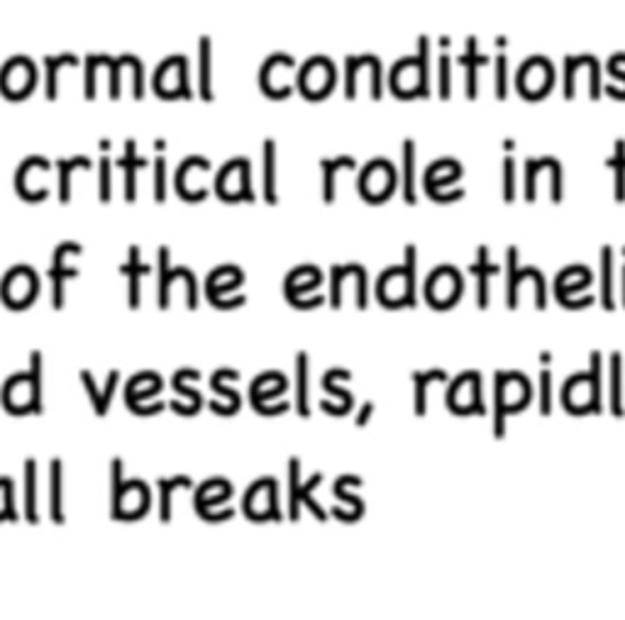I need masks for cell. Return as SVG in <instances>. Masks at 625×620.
Here are the masks:
<instances>
[{
    "mask_svg": "<svg viewBox=\"0 0 625 620\" xmlns=\"http://www.w3.org/2000/svg\"><path fill=\"white\" fill-rule=\"evenodd\" d=\"M430 49H427V37L418 39V54L415 56H405L401 62H396L394 71H391V88L401 98H413V96H430Z\"/></svg>",
    "mask_w": 625,
    "mask_h": 620,
    "instance_id": "obj_1",
    "label": "cell"
},
{
    "mask_svg": "<svg viewBox=\"0 0 625 620\" xmlns=\"http://www.w3.org/2000/svg\"><path fill=\"white\" fill-rule=\"evenodd\" d=\"M113 518L115 521H135L149 508V489L142 482H122V462L113 460Z\"/></svg>",
    "mask_w": 625,
    "mask_h": 620,
    "instance_id": "obj_2",
    "label": "cell"
},
{
    "mask_svg": "<svg viewBox=\"0 0 625 620\" xmlns=\"http://www.w3.org/2000/svg\"><path fill=\"white\" fill-rule=\"evenodd\" d=\"M252 168H250V159H230L225 167L218 171V178H215V191L222 200L228 203H237V200H244V203H254V191H252Z\"/></svg>",
    "mask_w": 625,
    "mask_h": 620,
    "instance_id": "obj_3",
    "label": "cell"
},
{
    "mask_svg": "<svg viewBox=\"0 0 625 620\" xmlns=\"http://www.w3.org/2000/svg\"><path fill=\"white\" fill-rule=\"evenodd\" d=\"M154 91L161 98H191V81H189V62L181 54L167 56L154 71Z\"/></svg>",
    "mask_w": 625,
    "mask_h": 620,
    "instance_id": "obj_4",
    "label": "cell"
},
{
    "mask_svg": "<svg viewBox=\"0 0 625 620\" xmlns=\"http://www.w3.org/2000/svg\"><path fill=\"white\" fill-rule=\"evenodd\" d=\"M359 81L369 84L372 98H382V62L374 54H359L344 59V96H357Z\"/></svg>",
    "mask_w": 625,
    "mask_h": 620,
    "instance_id": "obj_5",
    "label": "cell"
},
{
    "mask_svg": "<svg viewBox=\"0 0 625 620\" xmlns=\"http://www.w3.org/2000/svg\"><path fill=\"white\" fill-rule=\"evenodd\" d=\"M293 76H296V59L291 54H272L260 71L261 91L269 98H286L293 93Z\"/></svg>",
    "mask_w": 625,
    "mask_h": 620,
    "instance_id": "obj_6",
    "label": "cell"
},
{
    "mask_svg": "<svg viewBox=\"0 0 625 620\" xmlns=\"http://www.w3.org/2000/svg\"><path fill=\"white\" fill-rule=\"evenodd\" d=\"M298 88L305 98H325L335 88V66L328 56H311L298 71Z\"/></svg>",
    "mask_w": 625,
    "mask_h": 620,
    "instance_id": "obj_7",
    "label": "cell"
},
{
    "mask_svg": "<svg viewBox=\"0 0 625 620\" xmlns=\"http://www.w3.org/2000/svg\"><path fill=\"white\" fill-rule=\"evenodd\" d=\"M37 84V71L27 56H13L0 69V91L10 100L25 98Z\"/></svg>",
    "mask_w": 625,
    "mask_h": 620,
    "instance_id": "obj_8",
    "label": "cell"
},
{
    "mask_svg": "<svg viewBox=\"0 0 625 620\" xmlns=\"http://www.w3.org/2000/svg\"><path fill=\"white\" fill-rule=\"evenodd\" d=\"M323 483V474H312L308 482L301 486V462L293 457V460L289 462V491H291V503H289V518L291 521H298V515H301V503L311 511L318 521H325V513L321 511V505L315 503V498H312V491L318 489Z\"/></svg>",
    "mask_w": 625,
    "mask_h": 620,
    "instance_id": "obj_9",
    "label": "cell"
},
{
    "mask_svg": "<svg viewBox=\"0 0 625 620\" xmlns=\"http://www.w3.org/2000/svg\"><path fill=\"white\" fill-rule=\"evenodd\" d=\"M210 171V161L203 159V157H189L183 159V164L179 167V174H176V188H179V196L189 203H199L208 196L206 188V177Z\"/></svg>",
    "mask_w": 625,
    "mask_h": 620,
    "instance_id": "obj_10",
    "label": "cell"
},
{
    "mask_svg": "<svg viewBox=\"0 0 625 620\" xmlns=\"http://www.w3.org/2000/svg\"><path fill=\"white\" fill-rule=\"evenodd\" d=\"M396 184V171L386 159H374L366 164L359 177V191L369 203H382Z\"/></svg>",
    "mask_w": 625,
    "mask_h": 620,
    "instance_id": "obj_11",
    "label": "cell"
},
{
    "mask_svg": "<svg viewBox=\"0 0 625 620\" xmlns=\"http://www.w3.org/2000/svg\"><path fill=\"white\" fill-rule=\"evenodd\" d=\"M46 174H49V161L42 159V157H27L23 161V167L17 168V193L30 200V203H39L49 193V188L42 181Z\"/></svg>",
    "mask_w": 625,
    "mask_h": 620,
    "instance_id": "obj_12",
    "label": "cell"
},
{
    "mask_svg": "<svg viewBox=\"0 0 625 620\" xmlns=\"http://www.w3.org/2000/svg\"><path fill=\"white\" fill-rule=\"evenodd\" d=\"M125 78L130 81L132 96L142 98L145 96V66H142V62L135 54H120L118 59H113V66H110V98H120V86Z\"/></svg>",
    "mask_w": 625,
    "mask_h": 620,
    "instance_id": "obj_13",
    "label": "cell"
},
{
    "mask_svg": "<svg viewBox=\"0 0 625 620\" xmlns=\"http://www.w3.org/2000/svg\"><path fill=\"white\" fill-rule=\"evenodd\" d=\"M174 279H183L186 281V296H189V308L196 310L199 308V289H196V279L193 271L186 267H169V247L159 249V308H169V289Z\"/></svg>",
    "mask_w": 625,
    "mask_h": 620,
    "instance_id": "obj_14",
    "label": "cell"
},
{
    "mask_svg": "<svg viewBox=\"0 0 625 620\" xmlns=\"http://www.w3.org/2000/svg\"><path fill=\"white\" fill-rule=\"evenodd\" d=\"M244 513L252 521H282L276 513V482L274 479H261L247 491L244 496Z\"/></svg>",
    "mask_w": 625,
    "mask_h": 620,
    "instance_id": "obj_15",
    "label": "cell"
},
{
    "mask_svg": "<svg viewBox=\"0 0 625 620\" xmlns=\"http://www.w3.org/2000/svg\"><path fill=\"white\" fill-rule=\"evenodd\" d=\"M3 300L5 306L10 308H23L27 303H32V296L37 293V279H35V271L27 267H15L13 271L5 274V281H3Z\"/></svg>",
    "mask_w": 625,
    "mask_h": 620,
    "instance_id": "obj_16",
    "label": "cell"
},
{
    "mask_svg": "<svg viewBox=\"0 0 625 620\" xmlns=\"http://www.w3.org/2000/svg\"><path fill=\"white\" fill-rule=\"evenodd\" d=\"M71 252L81 254L84 252V247L77 245V242H64V245H59L54 249V261L52 267H49V271H46L49 279H52L54 308H56V310L64 308V284H67L69 279H77V276L81 274L77 267H67V254Z\"/></svg>",
    "mask_w": 625,
    "mask_h": 620,
    "instance_id": "obj_17",
    "label": "cell"
},
{
    "mask_svg": "<svg viewBox=\"0 0 625 620\" xmlns=\"http://www.w3.org/2000/svg\"><path fill=\"white\" fill-rule=\"evenodd\" d=\"M230 493H232V486L228 482H222V479H210V482L203 483L199 493H196V511H199L200 518L208 523L230 521L232 511H225V513H213L210 511V505L222 503L225 498H230Z\"/></svg>",
    "mask_w": 625,
    "mask_h": 620,
    "instance_id": "obj_18",
    "label": "cell"
},
{
    "mask_svg": "<svg viewBox=\"0 0 625 620\" xmlns=\"http://www.w3.org/2000/svg\"><path fill=\"white\" fill-rule=\"evenodd\" d=\"M549 86H552V66H549L548 59L533 56V59H528V62L520 66L518 88L523 96L538 98V96H542L545 91H549Z\"/></svg>",
    "mask_w": 625,
    "mask_h": 620,
    "instance_id": "obj_19",
    "label": "cell"
},
{
    "mask_svg": "<svg viewBox=\"0 0 625 620\" xmlns=\"http://www.w3.org/2000/svg\"><path fill=\"white\" fill-rule=\"evenodd\" d=\"M118 167L125 171V200L135 203V198H138V168L147 167V159L138 157V142L135 139L125 142V154H122V159H118Z\"/></svg>",
    "mask_w": 625,
    "mask_h": 620,
    "instance_id": "obj_20",
    "label": "cell"
},
{
    "mask_svg": "<svg viewBox=\"0 0 625 620\" xmlns=\"http://www.w3.org/2000/svg\"><path fill=\"white\" fill-rule=\"evenodd\" d=\"M3 403L13 413H25L32 408V386L30 374H17L13 376L5 389H3Z\"/></svg>",
    "mask_w": 625,
    "mask_h": 620,
    "instance_id": "obj_21",
    "label": "cell"
},
{
    "mask_svg": "<svg viewBox=\"0 0 625 620\" xmlns=\"http://www.w3.org/2000/svg\"><path fill=\"white\" fill-rule=\"evenodd\" d=\"M199 96L206 103L215 98L213 93V42L208 35L199 39Z\"/></svg>",
    "mask_w": 625,
    "mask_h": 620,
    "instance_id": "obj_22",
    "label": "cell"
},
{
    "mask_svg": "<svg viewBox=\"0 0 625 620\" xmlns=\"http://www.w3.org/2000/svg\"><path fill=\"white\" fill-rule=\"evenodd\" d=\"M118 379H120V374L118 371H110L108 374V381H106V391H98L96 389V381H93V374L91 371H86V369H81V381H84L86 391H88V399H91L93 408H96V413L103 418V415L108 413V408H110V401H113V393H115V386H118Z\"/></svg>",
    "mask_w": 625,
    "mask_h": 620,
    "instance_id": "obj_23",
    "label": "cell"
},
{
    "mask_svg": "<svg viewBox=\"0 0 625 620\" xmlns=\"http://www.w3.org/2000/svg\"><path fill=\"white\" fill-rule=\"evenodd\" d=\"M261 188L269 206L276 203V142L264 139L261 145Z\"/></svg>",
    "mask_w": 625,
    "mask_h": 620,
    "instance_id": "obj_24",
    "label": "cell"
},
{
    "mask_svg": "<svg viewBox=\"0 0 625 620\" xmlns=\"http://www.w3.org/2000/svg\"><path fill=\"white\" fill-rule=\"evenodd\" d=\"M120 274L128 276V299H130V308L138 310L139 308V276L149 274V267H145L139 261V247H130V259L128 264H122Z\"/></svg>",
    "mask_w": 625,
    "mask_h": 620,
    "instance_id": "obj_25",
    "label": "cell"
},
{
    "mask_svg": "<svg viewBox=\"0 0 625 620\" xmlns=\"http://www.w3.org/2000/svg\"><path fill=\"white\" fill-rule=\"evenodd\" d=\"M77 54H59V56H46L45 59V93L49 100H56L59 96V71L64 66H77Z\"/></svg>",
    "mask_w": 625,
    "mask_h": 620,
    "instance_id": "obj_26",
    "label": "cell"
},
{
    "mask_svg": "<svg viewBox=\"0 0 625 620\" xmlns=\"http://www.w3.org/2000/svg\"><path fill=\"white\" fill-rule=\"evenodd\" d=\"M25 518L32 525L39 523L37 513V462H25Z\"/></svg>",
    "mask_w": 625,
    "mask_h": 620,
    "instance_id": "obj_27",
    "label": "cell"
},
{
    "mask_svg": "<svg viewBox=\"0 0 625 620\" xmlns=\"http://www.w3.org/2000/svg\"><path fill=\"white\" fill-rule=\"evenodd\" d=\"M357 161L352 157H337V159H321L323 171V200L333 203L335 200V174L340 168H354Z\"/></svg>",
    "mask_w": 625,
    "mask_h": 620,
    "instance_id": "obj_28",
    "label": "cell"
},
{
    "mask_svg": "<svg viewBox=\"0 0 625 620\" xmlns=\"http://www.w3.org/2000/svg\"><path fill=\"white\" fill-rule=\"evenodd\" d=\"M296 411L301 418H311L308 408V354H296Z\"/></svg>",
    "mask_w": 625,
    "mask_h": 620,
    "instance_id": "obj_29",
    "label": "cell"
},
{
    "mask_svg": "<svg viewBox=\"0 0 625 620\" xmlns=\"http://www.w3.org/2000/svg\"><path fill=\"white\" fill-rule=\"evenodd\" d=\"M191 479L186 474L181 476H171V479H161L159 482V518L161 523H169L171 521V496H174L176 489H181V486H186V489H191Z\"/></svg>",
    "mask_w": 625,
    "mask_h": 620,
    "instance_id": "obj_30",
    "label": "cell"
},
{
    "mask_svg": "<svg viewBox=\"0 0 625 620\" xmlns=\"http://www.w3.org/2000/svg\"><path fill=\"white\" fill-rule=\"evenodd\" d=\"M59 198L61 203L71 200V171L74 168H91L88 157H74V159H59Z\"/></svg>",
    "mask_w": 625,
    "mask_h": 620,
    "instance_id": "obj_31",
    "label": "cell"
},
{
    "mask_svg": "<svg viewBox=\"0 0 625 620\" xmlns=\"http://www.w3.org/2000/svg\"><path fill=\"white\" fill-rule=\"evenodd\" d=\"M108 64H113V56L108 54H91L86 56V98H96V91H98V71L110 69Z\"/></svg>",
    "mask_w": 625,
    "mask_h": 620,
    "instance_id": "obj_32",
    "label": "cell"
},
{
    "mask_svg": "<svg viewBox=\"0 0 625 620\" xmlns=\"http://www.w3.org/2000/svg\"><path fill=\"white\" fill-rule=\"evenodd\" d=\"M415 145L413 139L404 142V198L408 206L415 203Z\"/></svg>",
    "mask_w": 625,
    "mask_h": 620,
    "instance_id": "obj_33",
    "label": "cell"
},
{
    "mask_svg": "<svg viewBox=\"0 0 625 620\" xmlns=\"http://www.w3.org/2000/svg\"><path fill=\"white\" fill-rule=\"evenodd\" d=\"M30 386H32L30 413L39 415L42 411H45V406H42V352H37V350L30 354Z\"/></svg>",
    "mask_w": 625,
    "mask_h": 620,
    "instance_id": "obj_34",
    "label": "cell"
},
{
    "mask_svg": "<svg viewBox=\"0 0 625 620\" xmlns=\"http://www.w3.org/2000/svg\"><path fill=\"white\" fill-rule=\"evenodd\" d=\"M49 513L52 521L64 525V511H61V462H52V474H49Z\"/></svg>",
    "mask_w": 625,
    "mask_h": 620,
    "instance_id": "obj_35",
    "label": "cell"
},
{
    "mask_svg": "<svg viewBox=\"0 0 625 620\" xmlns=\"http://www.w3.org/2000/svg\"><path fill=\"white\" fill-rule=\"evenodd\" d=\"M488 59L487 56H479L476 54V39H466V56H465V64H466V93H469V98H474L476 96V66H481V64H487Z\"/></svg>",
    "mask_w": 625,
    "mask_h": 620,
    "instance_id": "obj_36",
    "label": "cell"
},
{
    "mask_svg": "<svg viewBox=\"0 0 625 620\" xmlns=\"http://www.w3.org/2000/svg\"><path fill=\"white\" fill-rule=\"evenodd\" d=\"M447 376H445V371H440V369H435V371H427V374H413V381H415V413L423 415L425 413V386L430 381H445Z\"/></svg>",
    "mask_w": 625,
    "mask_h": 620,
    "instance_id": "obj_37",
    "label": "cell"
},
{
    "mask_svg": "<svg viewBox=\"0 0 625 620\" xmlns=\"http://www.w3.org/2000/svg\"><path fill=\"white\" fill-rule=\"evenodd\" d=\"M474 274H479V308H487V296H488V274H496L498 269L488 267L487 259V247H479V261L472 267Z\"/></svg>",
    "mask_w": 625,
    "mask_h": 620,
    "instance_id": "obj_38",
    "label": "cell"
},
{
    "mask_svg": "<svg viewBox=\"0 0 625 620\" xmlns=\"http://www.w3.org/2000/svg\"><path fill=\"white\" fill-rule=\"evenodd\" d=\"M609 167H616V198H618V203H623L625 200V177H623V171H625V149H623V142L618 139V145H616V157L610 161H606Z\"/></svg>",
    "mask_w": 625,
    "mask_h": 620,
    "instance_id": "obj_39",
    "label": "cell"
},
{
    "mask_svg": "<svg viewBox=\"0 0 625 620\" xmlns=\"http://www.w3.org/2000/svg\"><path fill=\"white\" fill-rule=\"evenodd\" d=\"M15 505H13V482L0 479V521H15Z\"/></svg>",
    "mask_w": 625,
    "mask_h": 620,
    "instance_id": "obj_40",
    "label": "cell"
},
{
    "mask_svg": "<svg viewBox=\"0 0 625 620\" xmlns=\"http://www.w3.org/2000/svg\"><path fill=\"white\" fill-rule=\"evenodd\" d=\"M154 198L157 203L167 200V159L161 154L154 159Z\"/></svg>",
    "mask_w": 625,
    "mask_h": 620,
    "instance_id": "obj_41",
    "label": "cell"
},
{
    "mask_svg": "<svg viewBox=\"0 0 625 620\" xmlns=\"http://www.w3.org/2000/svg\"><path fill=\"white\" fill-rule=\"evenodd\" d=\"M601 276H603V289H601V300L603 306L613 308V293H610V247H603L601 249Z\"/></svg>",
    "mask_w": 625,
    "mask_h": 620,
    "instance_id": "obj_42",
    "label": "cell"
},
{
    "mask_svg": "<svg viewBox=\"0 0 625 620\" xmlns=\"http://www.w3.org/2000/svg\"><path fill=\"white\" fill-rule=\"evenodd\" d=\"M610 383H613V393H610V408H613V413L620 418V413H623V408H620V360H618V354H613V364H610Z\"/></svg>",
    "mask_w": 625,
    "mask_h": 620,
    "instance_id": "obj_43",
    "label": "cell"
},
{
    "mask_svg": "<svg viewBox=\"0 0 625 620\" xmlns=\"http://www.w3.org/2000/svg\"><path fill=\"white\" fill-rule=\"evenodd\" d=\"M110 159L100 157V203H110Z\"/></svg>",
    "mask_w": 625,
    "mask_h": 620,
    "instance_id": "obj_44",
    "label": "cell"
},
{
    "mask_svg": "<svg viewBox=\"0 0 625 620\" xmlns=\"http://www.w3.org/2000/svg\"><path fill=\"white\" fill-rule=\"evenodd\" d=\"M496 66H498V69H496V81H498V84H496V96H498V98H506V93H508L506 91V56H498V59H496Z\"/></svg>",
    "mask_w": 625,
    "mask_h": 620,
    "instance_id": "obj_45",
    "label": "cell"
},
{
    "mask_svg": "<svg viewBox=\"0 0 625 620\" xmlns=\"http://www.w3.org/2000/svg\"><path fill=\"white\" fill-rule=\"evenodd\" d=\"M440 96L443 98L450 96V59L447 56L440 59Z\"/></svg>",
    "mask_w": 625,
    "mask_h": 620,
    "instance_id": "obj_46",
    "label": "cell"
},
{
    "mask_svg": "<svg viewBox=\"0 0 625 620\" xmlns=\"http://www.w3.org/2000/svg\"><path fill=\"white\" fill-rule=\"evenodd\" d=\"M504 178H506L504 200H506V203H511V200H513V159H506V164H504Z\"/></svg>",
    "mask_w": 625,
    "mask_h": 620,
    "instance_id": "obj_47",
    "label": "cell"
},
{
    "mask_svg": "<svg viewBox=\"0 0 625 620\" xmlns=\"http://www.w3.org/2000/svg\"><path fill=\"white\" fill-rule=\"evenodd\" d=\"M542 396H540V413L549 415V371H542Z\"/></svg>",
    "mask_w": 625,
    "mask_h": 620,
    "instance_id": "obj_48",
    "label": "cell"
},
{
    "mask_svg": "<svg viewBox=\"0 0 625 620\" xmlns=\"http://www.w3.org/2000/svg\"><path fill=\"white\" fill-rule=\"evenodd\" d=\"M372 411H374L372 403H364V408H362V413H359V418H357V425H366V421H369Z\"/></svg>",
    "mask_w": 625,
    "mask_h": 620,
    "instance_id": "obj_49",
    "label": "cell"
},
{
    "mask_svg": "<svg viewBox=\"0 0 625 620\" xmlns=\"http://www.w3.org/2000/svg\"><path fill=\"white\" fill-rule=\"evenodd\" d=\"M154 147H157V149H159V152H161V149L167 147V142H164V139H157V145H154Z\"/></svg>",
    "mask_w": 625,
    "mask_h": 620,
    "instance_id": "obj_50",
    "label": "cell"
},
{
    "mask_svg": "<svg viewBox=\"0 0 625 620\" xmlns=\"http://www.w3.org/2000/svg\"><path fill=\"white\" fill-rule=\"evenodd\" d=\"M623 303H625V267H623Z\"/></svg>",
    "mask_w": 625,
    "mask_h": 620,
    "instance_id": "obj_51",
    "label": "cell"
}]
</instances>
